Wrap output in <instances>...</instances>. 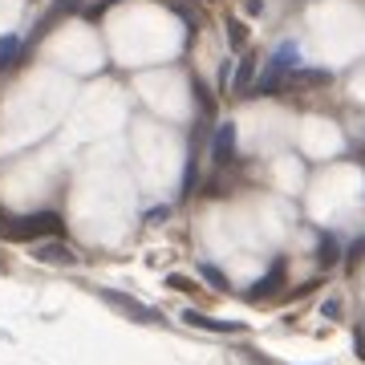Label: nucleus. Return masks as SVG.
Returning <instances> with one entry per match:
<instances>
[{
	"instance_id": "obj_1",
	"label": "nucleus",
	"mask_w": 365,
	"mask_h": 365,
	"mask_svg": "<svg viewBox=\"0 0 365 365\" xmlns=\"http://www.w3.org/2000/svg\"><path fill=\"white\" fill-rule=\"evenodd\" d=\"M0 232L9 235V240H41V235H53V232H61V215L53 207H41L33 211V215H21V220H4L0 215Z\"/></svg>"
},
{
	"instance_id": "obj_2",
	"label": "nucleus",
	"mask_w": 365,
	"mask_h": 365,
	"mask_svg": "<svg viewBox=\"0 0 365 365\" xmlns=\"http://www.w3.org/2000/svg\"><path fill=\"white\" fill-rule=\"evenodd\" d=\"M232 158H235V126L223 122L220 130H215V143H211V163L215 167H227Z\"/></svg>"
},
{
	"instance_id": "obj_3",
	"label": "nucleus",
	"mask_w": 365,
	"mask_h": 365,
	"mask_svg": "<svg viewBox=\"0 0 365 365\" xmlns=\"http://www.w3.org/2000/svg\"><path fill=\"white\" fill-rule=\"evenodd\" d=\"M280 284H284V260H276L272 268L264 272V280H256V284L248 288V297H252V300H264L268 292H276Z\"/></svg>"
},
{
	"instance_id": "obj_4",
	"label": "nucleus",
	"mask_w": 365,
	"mask_h": 365,
	"mask_svg": "<svg viewBox=\"0 0 365 365\" xmlns=\"http://www.w3.org/2000/svg\"><path fill=\"white\" fill-rule=\"evenodd\" d=\"M252 81H256V57L252 53H244V61H240V69H235V93H248L252 90Z\"/></svg>"
},
{
	"instance_id": "obj_5",
	"label": "nucleus",
	"mask_w": 365,
	"mask_h": 365,
	"mask_svg": "<svg viewBox=\"0 0 365 365\" xmlns=\"http://www.w3.org/2000/svg\"><path fill=\"white\" fill-rule=\"evenodd\" d=\"M187 321L199 329H211V333H240L235 321H215V317H199V313H187Z\"/></svg>"
},
{
	"instance_id": "obj_6",
	"label": "nucleus",
	"mask_w": 365,
	"mask_h": 365,
	"mask_svg": "<svg viewBox=\"0 0 365 365\" xmlns=\"http://www.w3.org/2000/svg\"><path fill=\"white\" fill-rule=\"evenodd\" d=\"M292 66H297V45H292V41H284V45L276 49V57H272V69H280V73H288Z\"/></svg>"
},
{
	"instance_id": "obj_7",
	"label": "nucleus",
	"mask_w": 365,
	"mask_h": 365,
	"mask_svg": "<svg viewBox=\"0 0 365 365\" xmlns=\"http://www.w3.org/2000/svg\"><path fill=\"white\" fill-rule=\"evenodd\" d=\"M16 57H21V41L16 37H0V69L13 66Z\"/></svg>"
},
{
	"instance_id": "obj_8",
	"label": "nucleus",
	"mask_w": 365,
	"mask_h": 365,
	"mask_svg": "<svg viewBox=\"0 0 365 365\" xmlns=\"http://www.w3.org/2000/svg\"><path fill=\"white\" fill-rule=\"evenodd\" d=\"M292 81H297V86H325L329 73H325V69H297Z\"/></svg>"
},
{
	"instance_id": "obj_9",
	"label": "nucleus",
	"mask_w": 365,
	"mask_h": 365,
	"mask_svg": "<svg viewBox=\"0 0 365 365\" xmlns=\"http://www.w3.org/2000/svg\"><path fill=\"white\" fill-rule=\"evenodd\" d=\"M37 256H41V260H53V264H69V260H73L66 248H37Z\"/></svg>"
},
{
	"instance_id": "obj_10",
	"label": "nucleus",
	"mask_w": 365,
	"mask_h": 365,
	"mask_svg": "<svg viewBox=\"0 0 365 365\" xmlns=\"http://www.w3.org/2000/svg\"><path fill=\"white\" fill-rule=\"evenodd\" d=\"M227 41H232V49H244V29H240V21H227Z\"/></svg>"
},
{
	"instance_id": "obj_11",
	"label": "nucleus",
	"mask_w": 365,
	"mask_h": 365,
	"mask_svg": "<svg viewBox=\"0 0 365 365\" xmlns=\"http://www.w3.org/2000/svg\"><path fill=\"white\" fill-rule=\"evenodd\" d=\"M337 256H341V252H337V244H333V240H325V248H321V260H325V264H333Z\"/></svg>"
},
{
	"instance_id": "obj_12",
	"label": "nucleus",
	"mask_w": 365,
	"mask_h": 365,
	"mask_svg": "<svg viewBox=\"0 0 365 365\" xmlns=\"http://www.w3.org/2000/svg\"><path fill=\"white\" fill-rule=\"evenodd\" d=\"M361 256H365V235H361V240H353V248H349V264H357Z\"/></svg>"
},
{
	"instance_id": "obj_13",
	"label": "nucleus",
	"mask_w": 365,
	"mask_h": 365,
	"mask_svg": "<svg viewBox=\"0 0 365 365\" xmlns=\"http://www.w3.org/2000/svg\"><path fill=\"white\" fill-rule=\"evenodd\" d=\"M203 276H207L215 288H223V276H220V268H211V264H203Z\"/></svg>"
},
{
	"instance_id": "obj_14",
	"label": "nucleus",
	"mask_w": 365,
	"mask_h": 365,
	"mask_svg": "<svg viewBox=\"0 0 365 365\" xmlns=\"http://www.w3.org/2000/svg\"><path fill=\"white\" fill-rule=\"evenodd\" d=\"M325 317L329 321H337L341 317V300H325Z\"/></svg>"
},
{
	"instance_id": "obj_15",
	"label": "nucleus",
	"mask_w": 365,
	"mask_h": 365,
	"mask_svg": "<svg viewBox=\"0 0 365 365\" xmlns=\"http://www.w3.org/2000/svg\"><path fill=\"white\" fill-rule=\"evenodd\" d=\"M357 357L365 361V333H361V329H357Z\"/></svg>"
},
{
	"instance_id": "obj_16",
	"label": "nucleus",
	"mask_w": 365,
	"mask_h": 365,
	"mask_svg": "<svg viewBox=\"0 0 365 365\" xmlns=\"http://www.w3.org/2000/svg\"><path fill=\"white\" fill-rule=\"evenodd\" d=\"M361 333H365V321H361Z\"/></svg>"
}]
</instances>
